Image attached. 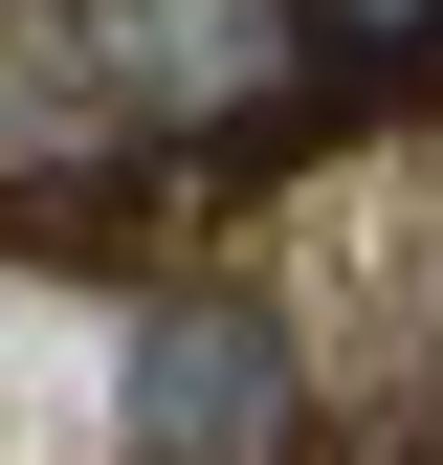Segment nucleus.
I'll return each mask as SVG.
<instances>
[{
	"instance_id": "obj_2",
	"label": "nucleus",
	"mask_w": 443,
	"mask_h": 465,
	"mask_svg": "<svg viewBox=\"0 0 443 465\" xmlns=\"http://www.w3.org/2000/svg\"><path fill=\"white\" fill-rule=\"evenodd\" d=\"M133 89H111V23L89 0H0V200H89L133 178Z\"/></svg>"
},
{
	"instance_id": "obj_1",
	"label": "nucleus",
	"mask_w": 443,
	"mask_h": 465,
	"mask_svg": "<svg viewBox=\"0 0 443 465\" xmlns=\"http://www.w3.org/2000/svg\"><path fill=\"white\" fill-rule=\"evenodd\" d=\"M89 23H111V89H133L155 155H266L332 67L310 0H89Z\"/></svg>"
},
{
	"instance_id": "obj_4",
	"label": "nucleus",
	"mask_w": 443,
	"mask_h": 465,
	"mask_svg": "<svg viewBox=\"0 0 443 465\" xmlns=\"http://www.w3.org/2000/svg\"><path fill=\"white\" fill-rule=\"evenodd\" d=\"M310 23L355 45V67H421V45H443V0H310Z\"/></svg>"
},
{
	"instance_id": "obj_3",
	"label": "nucleus",
	"mask_w": 443,
	"mask_h": 465,
	"mask_svg": "<svg viewBox=\"0 0 443 465\" xmlns=\"http://www.w3.org/2000/svg\"><path fill=\"white\" fill-rule=\"evenodd\" d=\"M266 421H289L266 311H133V443L155 465H266Z\"/></svg>"
}]
</instances>
